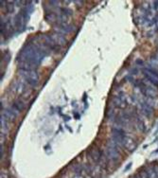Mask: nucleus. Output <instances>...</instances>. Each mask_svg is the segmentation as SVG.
<instances>
[{
    "label": "nucleus",
    "mask_w": 158,
    "mask_h": 178,
    "mask_svg": "<svg viewBox=\"0 0 158 178\" xmlns=\"http://www.w3.org/2000/svg\"><path fill=\"white\" fill-rule=\"evenodd\" d=\"M61 12H62L63 14L67 15V16L72 15V10H71L70 9H68V8H65V7L61 8Z\"/></svg>",
    "instance_id": "4468645a"
},
{
    "label": "nucleus",
    "mask_w": 158,
    "mask_h": 178,
    "mask_svg": "<svg viewBox=\"0 0 158 178\" xmlns=\"http://www.w3.org/2000/svg\"><path fill=\"white\" fill-rule=\"evenodd\" d=\"M75 118H76L77 119H80V115H79V114H76V113H75Z\"/></svg>",
    "instance_id": "b1692460"
},
{
    "label": "nucleus",
    "mask_w": 158,
    "mask_h": 178,
    "mask_svg": "<svg viewBox=\"0 0 158 178\" xmlns=\"http://www.w3.org/2000/svg\"><path fill=\"white\" fill-rule=\"evenodd\" d=\"M63 117L64 118V120H65V121H68V120L70 119V117H69V116H64V115H63Z\"/></svg>",
    "instance_id": "412c9836"
},
{
    "label": "nucleus",
    "mask_w": 158,
    "mask_h": 178,
    "mask_svg": "<svg viewBox=\"0 0 158 178\" xmlns=\"http://www.w3.org/2000/svg\"><path fill=\"white\" fill-rule=\"evenodd\" d=\"M124 148L129 150L130 152H133L136 148V143L131 137L126 136L125 138H124Z\"/></svg>",
    "instance_id": "6e6552de"
},
{
    "label": "nucleus",
    "mask_w": 158,
    "mask_h": 178,
    "mask_svg": "<svg viewBox=\"0 0 158 178\" xmlns=\"http://www.w3.org/2000/svg\"><path fill=\"white\" fill-rule=\"evenodd\" d=\"M19 74H20V77L32 88L35 87L39 83V75L36 72V70H30V71L19 70Z\"/></svg>",
    "instance_id": "f03ea898"
},
{
    "label": "nucleus",
    "mask_w": 158,
    "mask_h": 178,
    "mask_svg": "<svg viewBox=\"0 0 158 178\" xmlns=\"http://www.w3.org/2000/svg\"><path fill=\"white\" fill-rule=\"evenodd\" d=\"M153 169H154L155 173H156V176H157V178H158V165H154V166H153Z\"/></svg>",
    "instance_id": "a211bd4d"
},
{
    "label": "nucleus",
    "mask_w": 158,
    "mask_h": 178,
    "mask_svg": "<svg viewBox=\"0 0 158 178\" xmlns=\"http://www.w3.org/2000/svg\"><path fill=\"white\" fill-rule=\"evenodd\" d=\"M18 112H16L14 108L10 107V108H6L3 110V113H2V115H4L10 121H14L15 120L16 117L18 116Z\"/></svg>",
    "instance_id": "423d86ee"
},
{
    "label": "nucleus",
    "mask_w": 158,
    "mask_h": 178,
    "mask_svg": "<svg viewBox=\"0 0 158 178\" xmlns=\"http://www.w3.org/2000/svg\"><path fill=\"white\" fill-rule=\"evenodd\" d=\"M131 167H132V163H129V164H128V166L125 168V172H127V171H128Z\"/></svg>",
    "instance_id": "4be33fe9"
},
{
    "label": "nucleus",
    "mask_w": 158,
    "mask_h": 178,
    "mask_svg": "<svg viewBox=\"0 0 158 178\" xmlns=\"http://www.w3.org/2000/svg\"><path fill=\"white\" fill-rule=\"evenodd\" d=\"M11 107L14 108L16 112L21 113V112H23V111L25 110V108H26V103H25L24 100H22L21 99H16V100L14 101V103H12Z\"/></svg>",
    "instance_id": "0eeeda50"
},
{
    "label": "nucleus",
    "mask_w": 158,
    "mask_h": 178,
    "mask_svg": "<svg viewBox=\"0 0 158 178\" xmlns=\"http://www.w3.org/2000/svg\"><path fill=\"white\" fill-rule=\"evenodd\" d=\"M3 154H4V146L1 144V151H0V155H1V157L3 156Z\"/></svg>",
    "instance_id": "6ab92c4d"
},
{
    "label": "nucleus",
    "mask_w": 158,
    "mask_h": 178,
    "mask_svg": "<svg viewBox=\"0 0 158 178\" xmlns=\"http://www.w3.org/2000/svg\"><path fill=\"white\" fill-rule=\"evenodd\" d=\"M136 65H138V66H143V65H144V62H143L142 60L138 59V60L136 61Z\"/></svg>",
    "instance_id": "f3484780"
},
{
    "label": "nucleus",
    "mask_w": 158,
    "mask_h": 178,
    "mask_svg": "<svg viewBox=\"0 0 158 178\" xmlns=\"http://www.w3.org/2000/svg\"><path fill=\"white\" fill-rule=\"evenodd\" d=\"M5 8L7 9V12H10V14L14 12V5L12 4V2H10V3L8 2Z\"/></svg>",
    "instance_id": "2eb2a0df"
},
{
    "label": "nucleus",
    "mask_w": 158,
    "mask_h": 178,
    "mask_svg": "<svg viewBox=\"0 0 158 178\" xmlns=\"http://www.w3.org/2000/svg\"><path fill=\"white\" fill-rule=\"evenodd\" d=\"M133 178H140V176L139 175H135V176H133Z\"/></svg>",
    "instance_id": "393cba45"
},
{
    "label": "nucleus",
    "mask_w": 158,
    "mask_h": 178,
    "mask_svg": "<svg viewBox=\"0 0 158 178\" xmlns=\"http://www.w3.org/2000/svg\"><path fill=\"white\" fill-rule=\"evenodd\" d=\"M73 178H83V177L82 175H79V174H76V175H75V176H74Z\"/></svg>",
    "instance_id": "5701e85b"
},
{
    "label": "nucleus",
    "mask_w": 158,
    "mask_h": 178,
    "mask_svg": "<svg viewBox=\"0 0 158 178\" xmlns=\"http://www.w3.org/2000/svg\"><path fill=\"white\" fill-rule=\"evenodd\" d=\"M153 8L154 9H158V1H153Z\"/></svg>",
    "instance_id": "aec40b11"
},
{
    "label": "nucleus",
    "mask_w": 158,
    "mask_h": 178,
    "mask_svg": "<svg viewBox=\"0 0 158 178\" xmlns=\"http://www.w3.org/2000/svg\"><path fill=\"white\" fill-rule=\"evenodd\" d=\"M111 103L114 108H117V109H125L128 106L126 97L123 92H120L118 93V95L115 96L111 100Z\"/></svg>",
    "instance_id": "7ed1b4c3"
},
{
    "label": "nucleus",
    "mask_w": 158,
    "mask_h": 178,
    "mask_svg": "<svg viewBox=\"0 0 158 178\" xmlns=\"http://www.w3.org/2000/svg\"><path fill=\"white\" fill-rule=\"evenodd\" d=\"M106 116L108 117V119H115V108L113 107H109L108 109H107V111H106Z\"/></svg>",
    "instance_id": "9b49d317"
},
{
    "label": "nucleus",
    "mask_w": 158,
    "mask_h": 178,
    "mask_svg": "<svg viewBox=\"0 0 158 178\" xmlns=\"http://www.w3.org/2000/svg\"><path fill=\"white\" fill-rule=\"evenodd\" d=\"M138 175L140 176V178H150V176H149V174H148V172H147L146 168L141 169L140 172H139V173H138Z\"/></svg>",
    "instance_id": "ddd939ff"
},
{
    "label": "nucleus",
    "mask_w": 158,
    "mask_h": 178,
    "mask_svg": "<svg viewBox=\"0 0 158 178\" xmlns=\"http://www.w3.org/2000/svg\"><path fill=\"white\" fill-rule=\"evenodd\" d=\"M46 19L48 23L50 24H57L58 20H57V14H54V12H47L46 14Z\"/></svg>",
    "instance_id": "9d476101"
},
{
    "label": "nucleus",
    "mask_w": 158,
    "mask_h": 178,
    "mask_svg": "<svg viewBox=\"0 0 158 178\" xmlns=\"http://www.w3.org/2000/svg\"><path fill=\"white\" fill-rule=\"evenodd\" d=\"M51 38L54 40V42L56 43L57 46L59 47H65L67 45V40L65 39V37L62 34H59V33H56V32H53L50 34Z\"/></svg>",
    "instance_id": "39448f33"
},
{
    "label": "nucleus",
    "mask_w": 158,
    "mask_h": 178,
    "mask_svg": "<svg viewBox=\"0 0 158 178\" xmlns=\"http://www.w3.org/2000/svg\"><path fill=\"white\" fill-rule=\"evenodd\" d=\"M143 72H144L143 74L145 76V78H146L154 87H158V78L154 77V76H152V74H150L149 72L145 71V70H143Z\"/></svg>",
    "instance_id": "1a4fd4ad"
},
{
    "label": "nucleus",
    "mask_w": 158,
    "mask_h": 178,
    "mask_svg": "<svg viewBox=\"0 0 158 178\" xmlns=\"http://www.w3.org/2000/svg\"><path fill=\"white\" fill-rule=\"evenodd\" d=\"M145 168H146V170H147V172H148V174H149L150 178H157L153 167H145Z\"/></svg>",
    "instance_id": "f8f14e48"
},
{
    "label": "nucleus",
    "mask_w": 158,
    "mask_h": 178,
    "mask_svg": "<svg viewBox=\"0 0 158 178\" xmlns=\"http://www.w3.org/2000/svg\"><path fill=\"white\" fill-rule=\"evenodd\" d=\"M138 106L140 108V111L146 118H151L153 115V108H152L150 105H148L144 100H138Z\"/></svg>",
    "instance_id": "20e7f679"
},
{
    "label": "nucleus",
    "mask_w": 158,
    "mask_h": 178,
    "mask_svg": "<svg viewBox=\"0 0 158 178\" xmlns=\"http://www.w3.org/2000/svg\"><path fill=\"white\" fill-rule=\"evenodd\" d=\"M138 73V69L137 68H132L131 69V74H133V75H136Z\"/></svg>",
    "instance_id": "dca6fc26"
},
{
    "label": "nucleus",
    "mask_w": 158,
    "mask_h": 178,
    "mask_svg": "<svg viewBox=\"0 0 158 178\" xmlns=\"http://www.w3.org/2000/svg\"><path fill=\"white\" fill-rule=\"evenodd\" d=\"M157 53H158V49H157Z\"/></svg>",
    "instance_id": "a878e982"
},
{
    "label": "nucleus",
    "mask_w": 158,
    "mask_h": 178,
    "mask_svg": "<svg viewBox=\"0 0 158 178\" xmlns=\"http://www.w3.org/2000/svg\"><path fill=\"white\" fill-rule=\"evenodd\" d=\"M47 55L48 54L45 52L43 49L32 43L28 42L21 48L19 55L16 58V62H29L36 67H39Z\"/></svg>",
    "instance_id": "f257e3e1"
}]
</instances>
